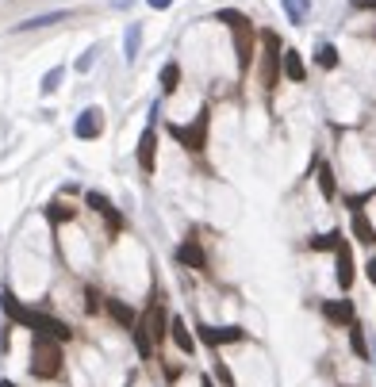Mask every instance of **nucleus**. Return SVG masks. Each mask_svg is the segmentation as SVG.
Returning a JSON list of instances; mask_svg holds the SVG:
<instances>
[{"label":"nucleus","instance_id":"nucleus-1","mask_svg":"<svg viewBox=\"0 0 376 387\" xmlns=\"http://www.w3.org/2000/svg\"><path fill=\"white\" fill-rule=\"evenodd\" d=\"M62 372V345L51 337L35 334V349H31V376L39 380H54Z\"/></svg>","mask_w":376,"mask_h":387},{"label":"nucleus","instance_id":"nucleus-2","mask_svg":"<svg viewBox=\"0 0 376 387\" xmlns=\"http://www.w3.org/2000/svg\"><path fill=\"white\" fill-rule=\"evenodd\" d=\"M261 43H265V69H261V81H265V88H276V65H281V39H276L273 31H265V35H261Z\"/></svg>","mask_w":376,"mask_h":387},{"label":"nucleus","instance_id":"nucleus-3","mask_svg":"<svg viewBox=\"0 0 376 387\" xmlns=\"http://www.w3.org/2000/svg\"><path fill=\"white\" fill-rule=\"evenodd\" d=\"M200 337L208 345H227V341H242L246 330L242 326H200Z\"/></svg>","mask_w":376,"mask_h":387},{"label":"nucleus","instance_id":"nucleus-4","mask_svg":"<svg viewBox=\"0 0 376 387\" xmlns=\"http://www.w3.org/2000/svg\"><path fill=\"white\" fill-rule=\"evenodd\" d=\"M138 326H142V334L150 337V345L161 341V337H166V311H161L158 303H150V311H146V318Z\"/></svg>","mask_w":376,"mask_h":387},{"label":"nucleus","instance_id":"nucleus-5","mask_svg":"<svg viewBox=\"0 0 376 387\" xmlns=\"http://www.w3.org/2000/svg\"><path fill=\"white\" fill-rule=\"evenodd\" d=\"M173 135L181 138L188 150H203V135H208V111H200V119H196V127H173Z\"/></svg>","mask_w":376,"mask_h":387},{"label":"nucleus","instance_id":"nucleus-6","mask_svg":"<svg viewBox=\"0 0 376 387\" xmlns=\"http://www.w3.org/2000/svg\"><path fill=\"white\" fill-rule=\"evenodd\" d=\"M323 315L338 326H354V303L349 299H326L323 303Z\"/></svg>","mask_w":376,"mask_h":387},{"label":"nucleus","instance_id":"nucleus-7","mask_svg":"<svg viewBox=\"0 0 376 387\" xmlns=\"http://www.w3.org/2000/svg\"><path fill=\"white\" fill-rule=\"evenodd\" d=\"M100 130H104V111H100V108L81 111V119H77V138H96Z\"/></svg>","mask_w":376,"mask_h":387},{"label":"nucleus","instance_id":"nucleus-8","mask_svg":"<svg viewBox=\"0 0 376 387\" xmlns=\"http://www.w3.org/2000/svg\"><path fill=\"white\" fill-rule=\"evenodd\" d=\"M177 261H184V265H192V269H200V273H208V257H203V250H200V242H196V238H188L181 250H177Z\"/></svg>","mask_w":376,"mask_h":387},{"label":"nucleus","instance_id":"nucleus-9","mask_svg":"<svg viewBox=\"0 0 376 387\" xmlns=\"http://www.w3.org/2000/svg\"><path fill=\"white\" fill-rule=\"evenodd\" d=\"M334 253H338V273H334V276H338L342 287H349V284H354V253H349L346 242H338V250H334Z\"/></svg>","mask_w":376,"mask_h":387},{"label":"nucleus","instance_id":"nucleus-10","mask_svg":"<svg viewBox=\"0 0 376 387\" xmlns=\"http://www.w3.org/2000/svg\"><path fill=\"white\" fill-rule=\"evenodd\" d=\"M154 127L142 130V138H138V165H142V172H154Z\"/></svg>","mask_w":376,"mask_h":387},{"label":"nucleus","instance_id":"nucleus-11","mask_svg":"<svg viewBox=\"0 0 376 387\" xmlns=\"http://www.w3.org/2000/svg\"><path fill=\"white\" fill-rule=\"evenodd\" d=\"M88 208H96V211H100V215L108 219V226H112V230H119V226H123V219L116 215V208L108 203V196H100V192H88Z\"/></svg>","mask_w":376,"mask_h":387},{"label":"nucleus","instance_id":"nucleus-12","mask_svg":"<svg viewBox=\"0 0 376 387\" xmlns=\"http://www.w3.org/2000/svg\"><path fill=\"white\" fill-rule=\"evenodd\" d=\"M349 230H354V238H357V242L376 245V226H372V222L361 215V211H354V222H349Z\"/></svg>","mask_w":376,"mask_h":387},{"label":"nucleus","instance_id":"nucleus-13","mask_svg":"<svg viewBox=\"0 0 376 387\" xmlns=\"http://www.w3.org/2000/svg\"><path fill=\"white\" fill-rule=\"evenodd\" d=\"M166 334H169V337H173V341H177V349H181V353H192V349H196V341H192V334H188L184 318H173Z\"/></svg>","mask_w":376,"mask_h":387},{"label":"nucleus","instance_id":"nucleus-14","mask_svg":"<svg viewBox=\"0 0 376 387\" xmlns=\"http://www.w3.org/2000/svg\"><path fill=\"white\" fill-rule=\"evenodd\" d=\"M281 4H284L288 23H296V27H304V20L311 15V0H281Z\"/></svg>","mask_w":376,"mask_h":387},{"label":"nucleus","instance_id":"nucleus-15","mask_svg":"<svg viewBox=\"0 0 376 387\" xmlns=\"http://www.w3.org/2000/svg\"><path fill=\"white\" fill-rule=\"evenodd\" d=\"M62 20H69V12H46V15H35V20L15 23L12 31H35V27H51V23H62Z\"/></svg>","mask_w":376,"mask_h":387},{"label":"nucleus","instance_id":"nucleus-16","mask_svg":"<svg viewBox=\"0 0 376 387\" xmlns=\"http://www.w3.org/2000/svg\"><path fill=\"white\" fill-rule=\"evenodd\" d=\"M138 46H142V23H127V35H123L127 62H135V57H138Z\"/></svg>","mask_w":376,"mask_h":387},{"label":"nucleus","instance_id":"nucleus-17","mask_svg":"<svg viewBox=\"0 0 376 387\" xmlns=\"http://www.w3.org/2000/svg\"><path fill=\"white\" fill-rule=\"evenodd\" d=\"M284 73H288V81H304V62H300L296 50H284Z\"/></svg>","mask_w":376,"mask_h":387},{"label":"nucleus","instance_id":"nucleus-18","mask_svg":"<svg viewBox=\"0 0 376 387\" xmlns=\"http://www.w3.org/2000/svg\"><path fill=\"white\" fill-rule=\"evenodd\" d=\"M349 345H354V353H357V357H361V360H372V353H369V345H365V330H361V326H349Z\"/></svg>","mask_w":376,"mask_h":387},{"label":"nucleus","instance_id":"nucleus-19","mask_svg":"<svg viewBox=\"0 0 376 387\" xmlns=\"http://www.w3.org/2000/svg\"><path fill=\"white\" fill-rule=\"evenodd\" d=\"M108 311H112V318H116L119 326H135V311L123 307L119 299H108Z\"/></svg>","mask_w":376,"mask_h":387},{"label":"nucleus","instance_id":"nucleus-20","mask_svg":"<svg viewBox=\"0 0 376 387\" xmlns=\"http://www.w3.org/2000/svg\"><path fill=\"white\" fill-rule=\"evenodd\" d=\"M177 81H181V65L169 62L166 69H161V88H166V93H177Z\"/></svg>","mask_w":376,"mask_h":387},{"label":"nucleus","instance_id":"nucleus-21","mask_svg":"<svg viewBox=\"0 0 376 387\" xmlns=\"http://www.w3.org/2000/svg\"><path fill=\"white\" fill-rule=\"evenodd\" d=\"M318 188H323V196H326V200H334L338 184H334V172H330V165H323V169H318Z\"/></svg>","mask_w":376,"mask_h":387},{"label":"nucleus","instance_id":"nucleus-22","mask_svg":"<svg viewBox=\"0 0 376 387\" xmlns=\"http://www.w3.org/2000/svg\"><path fill=\"white\" fill-rule=\"evenodd\" d=\"M318 65H323V69H334V65H338V50H334L330 43L318 46Z\"/></svg>","mask_w":376,"mask_h":387},{"label":"nucleus","instance_id":"nucleus-23","mask_svg":"<svg viewBox=\"0 0 376 387\" xmlns=\"http://www.w3.org/2000/svg\"><path fill=\"white\" fill-rule=\"evenodd\" d=\"M62 73H65V69H51V73H46V77H43V93H54V88H58Z\"/></svg>","mask_w":376,"mask_h":387},{"label":"nucleus","instance_id":"nucleus-24","mask_svg":"<svg viewBox=\"0 0 376 387\" xmlns=\"http://www.w3.org/2000/svg\"><path fill=\"white\" fill-rule=\"evenodd\" d=\"M315 250H338V234H326V238H315Z\"/></svg>","mask_w":376,"mask_h":387},{"label":"nucleus","instance_id":"nucleus-25","mask_svg":"<svg viewBox=\"0 0 376 387\" xmlns=\"http://www.w3.org/2000/svg\"><path fill=\"white\" fill-rule=\"evenodd\" d=\"M93 57H96V50H85V54H81V57H77V73H88V69H93Z\"/></svg>","mask_w":376,"mask_h":387},{"label":"nucleus","instance_id":"nucleus-26","mask_svg":"<svg viewBox=\"0 0 376 387\" xmlns=\"http://www.w3.org/2000/svg\"><path fill=\"white\" fill-rule=\"evenodd\" d=\"M349 4H354L357 12H372V8H376V0H349Z\"/></svg>","mask_w":376,"mask_h":387},{"label":"nucleus","instance_id":"nucleus-27","mask_svg":"<svg viewBox=\"0 0 376 387\" xmlns=\"http://www.w3.org/2000/svg\"><path fill=\"white\" fill-rule=\"evenodd\" d=\"M150 8H158V12H166V8H173V0H146Z\"/></svg>","mask_w":376,"mask_h":387},{"label":"nucleus","instance_id":"nucleus-28","mask_svg":"<svg viewBox=\"0 0 376 387\" xmlns=\"http://www.w3.org/2000/svg\"><path fill=\"white\" fill-rule=\"evenodd\" d=\"M365 273H369V284H376V257L369 261V265H365Z\"/></svg>","mask_w":376,"mask_h":387},{"label":"nucleus","instance_id":"nucleus-29","mask_svg":"<svg viewBox=\"0 0 376 387\" xmlns=\"http://www.w3.org/2000/svg\"><path fill=\"white\" fill-rule=\"evenodd\" d=\"M0 387H15V383H12V380H4V383H0Z\"/></svg>","mask_w":376,"mask_h":387},{"label":"nucleus","instance_id":"nucleus-30","mask_svg":"<svg viewBox=\"0 0 376 387\" xmlns=\"http://www.w3.org/2000/svg\"><path fill=\"white\" fill-rule=\"evenodd\" d=\"M203 387H211V380H203Z\"/></svg>","mask_w":376,"mask_h":387}]
</instances>
